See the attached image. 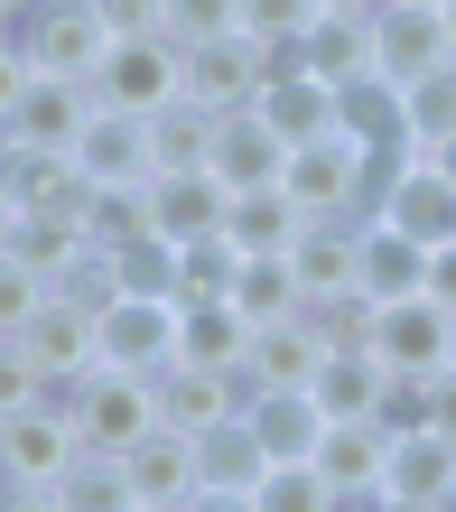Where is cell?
<instances>
[{
  "mask_svg": "<svg viewBox=\"0 0 456 512\" xmlns=\"http://www.w3.org/2000/svg\"><path fill=\"white\" fill-rule=\"evenodd\" d=\"M429 429H447V438H456V364H438V373H429Z\"/></svg>",
  "mask_w": 456,
  "mask_h": 512,
  "instance_id": "ee69618b",
  "label": "cell"
},
{
  "mask_svg": "<svg viewBox=\"0 0 456 512\" xmlns=\"http://www.w3.org/2000/svg\"><path fill=\"white\" fill-rule=\"evenodd\" d=\"M10 28H19V19H10V10H0V38H10Z\"/></svg>",
  "mask_w": 456,
  "mask_h": 512,
  "instance_id": "681fc988",
  "label": "cell"
},
{
  "mask_svg": "<svg viewBox=\"0 0 456 512\" xmlns=\"http://www.w3.org/2000/svg\"><path fill=\"white\" fill-rule=\"evenodd\" d=\"M205 168H215L233 196H242V187H280V177H289V140L242 103V112H224V122H215V159H205Z\"/></svg>",
  "mask_w": 456,
  "mask_h": 512,
  "instance_id": "44dd1931",
  "label": "cell"
},
{
  "mask_svg": "<svg viewBox=\"0 0 456 512\" xmlns=\"http://www.w3.org/2000/svg\"><path fill=\"white\" fill-rule=\"evenodd\" d=\"M66 410H75L84 447L121 457L131 438H149V429H159V382H149V373H131V364H94L84 382H66Z\"/></svg>",
  "mask_w": 456,
  "mask_h": 512,
  "instance_id": "3957f363",
  "label": "cell"
},
{
  "mask_svg": "<svg viewBox=\"0 0 456 512\" xmlns=\"http://www.w3.org/2000/svg\"><path fill=\"white\" fill-rule=\"evenodd\" d=\"M373 56L391 84H419L456 56V28H447V0H382L373 10Z\"/></svg>",
  "mask_w": 456,
  "mask_h": 512,
  "instance_id": "ba28073f",
  "label": "cell"
},
{
  "mask_svg": "<svg viewBox=\"0 0 456 512\" xmlns=\"http://www.w3.org/2000/svg\"><path fill=\"white\" fill-rule=\"evenodd\" d=\"M261 475H270V447H261V429H252L242 410L224 419V429L196 438V503H205V512H252Z\"/></svg>",
  "mask_w": 456,
  "mask_h": 512,
  "instance_id": "30bf717a",
  "label": "cell"
},
{
  "mask_svg": "<svg viewBox=\"0 0 456 512\" xmlns=\"http://www.w3.org/2000/svg\"><path fill=\"white\" fill-rule=\"evenodd\" d=\"M326 354H336V345L317 336V317H308V308H289V317H270V326H252V382H261V391H270V382H289V391H308Z\"/></svg>",
  "mask_w": 456,
  "mask_h": 512,
  "instance_id": "cb8c5ba5",
  "label": "cell"
},
{
  "mask_svg": "<svg viewBox=\"0 0 456 512\" xmlns=\"http://www.w3.org/2000/svg\"><path fill=\"white\" fill-rule=\"evenodd\" d=\"M298 224H308V205H298L289 187H242L233 215H224V243L233 252H289Z\"/></svg>",
  "mask_w": 456,
  "mask_h": 512,
  "instance_id": "f1b7e54d",
  "label": "cell"
},
{
  "mask_svg": "<svg viewBox=\"0 0 456 512\" xmlns=\"http://www.w3.org/2000/svg\"><path fill=\"white\" fill-rule=\"evenodd\" d=\"M456 503V438L447 429H401L382 466V512H447Z\"/></svg>",
  "mask_w": 456,
  "mask_h": 512,
  "instance_id": "4fadbf2b",
  "label": "cell"
},
{
  "mask_svg": "<svg viewBox=\"0 0 456 512\" xmlns=\"http://www.w3.org/2000/svg\"><path fill=\"white\" fill-rule=\"evenodd\" d=\"M252 512H336V485L317 475V457H270Z\"/></svg>",
  "mask_w": 456,
  "mask_h": 512,
  "instance_id": "836d02e7",
  "label": "cell"
},
{
  "mask_svg": "<svg viewBox=\"0 0 456 512\" xmlns=\"http://www.w3.org/2000/svg\"><path fill=\"white\" fill-rule=\"evenodd\" d=\"M280 187L308 205V215H373V196H382V149L354 140V131L336 122V131H317V140L289 149V177H280Z\"/></svg>",
  "mask_w": 456,
  "mask_h": 512,
  "instance_id": "7a4b0ae2",
  "label": "cell"
},
{
  "mask_svg": "<svg viewBox=\"0 0 456 512\" xmlns=\"http://www.w3.org/2000/svg\"><path fill=\"white\" fill-rule=\"evenodd\" d=\"M382 466H391V429L382 419H326L317 475L336 485V503H382Z\"/></svg>",
  "mask_w": 456,
  "mask_h": 512,
  "instance_id": "d6986e66",
  "label": "cell"
},
{
  "mask_svg": "<svg viewBox=\"0 0 456 512\" xmlns=\"http://www.w3.org/2000/svg\"><path fill=\"white\" fill-rule=\"evenodd\" d=\"M94 94L121 103V112H168L187 94V47H177L168 28H121L112 56L94 66Z\"/></svg>",
  "mask_w": 456,
  "mask_h": 512,
  "instance_id": "277c9868",
  "label": "cell"
},
{
  "mask_svg": "<svg viewBox=\"0 0 456 512\" xmlns=\"http://www.w3.org/2000/svg\"><path fill=\"white\" fill-rule=\"evenodd\" d=\"M121 485H131V512H177V503H196V438L187 429H149L121 447Z\"/></svg>",
  "mask_w": 456,
  "mask_h": 512,
  "instance_id": "2e32d148",
  "label": "cell"
},
{
  "mask_svg": "<svg viewBox=\"0 0 456 512\" xmlns=\"http://www.w3.org/2000/svg\"><path fill=\"white\" fill-rule=\"evenodd\" d=\"M84 457V429H75V410H66V391H38L28 410H0V503H28L38 512V494L56 485Z\"/></svg>",
  "mask_w": 456,
  "mask_h": 512,
  "instance_id": "6da1fadb",
  "label": "cell"
},
{
  "mask_svg": "<svg viewBox=\"0 0 456 512\" xmlns=\"http://www.w3.org/2000/svg\"><path fill=\"white\" fill-rule=\"evenodd\" d=\"M94 326H103V364H131V373L177 364V298H140V289H121Z\"/></svg>",
  "mask_w": 456,
  "mask_h": 512,
  "instance_id": "ac0fdd59",
  "label": "cell"
},
{
  "mask_svg": "<svg viewBox=\"0 0 456 512\" xmlns=\"http://www.w3.org/2000/svg\"><path fill=\"white\" fill-rule=\"evenodd\" d=\"M317 19V0H242V28H252L261 47H298Z\"/></svg>",
  "mask_w": 456,
  "mask_h": 512,
  "instance_id": "ab89813d",
  "label": "cell"
},
{
  "mask_svg": "<svg viewBox=\"0 0 456 512\" xmlns=\"http://www.w3.org/2000/svg\"><path fill=\"white\" fill-rule=\"evenodd\" d=\"M84 233L94 243H140L149 233V187H84Z\"/></svg>",
  "mask_w": 456,
  "mask_h": 512,
  "instance_id": "d590c367",
  "label": "cell"
},
{
  "mask_svg": "<svg viewBox=\"0 0 456 512\" xmlns=\"http://www.w3.org/2000/svg\"><path fill=\"white\" fill-rule=\"evenodd\" d=\"M224 215H233V187L215 168H159L149 177V233L159 243H224Z\"/></svg>",
  "mask_w": 456,
  "mask_h": 512,
  "instance_id": "9c48e42d",
  "label": "cell"
},
{
  "mask_svg": "<svg viewBox=\"0 0 456 512\" xmlns=\"http://www.w3.org/2000/svg\"><path fill=\"white\" fill-rule=\"evenodd\" d=\"M177 354L187 364H252V317L233 298H177Z\"/></svg>",
  "mask_w": 456,
  "mask_h": 512,
  "instance_id": "d4e9b609",
  "label": "cell"
},
{
  "mask_svg": "<svg viewBox=\"0 0 456 512\" xmlns=\"http://www.w3.org/2000/svg\"><path fill=\"white\" fill-rule=\"evenodd\" d=\"M0 10H10V19H28V10H38V0H0Z\"/></svg>",
  "mask_w": 456,
  "mask_h": 512,
  "instance_id": "c3c4849f",
  "label": "cell"
},
{
  "mask_svg": "<svg viewBox=\"0 0 456 512\" xmlns=\"http://www.w3.org/2000/svg\"><path fill=\"white\" fill-rule=\"evenodd\" d=\"M75 168H84V187H149V177H159V140H149V112L94 103V122H84V140H75Z\"/></svg>",
  "mask_w": 456,
  "mask_h": 512,
  "instance_id": "8fae6325",
  "label": "cell"
},
{
  "mask_svg": "<svg viewBox=\"0 0 456 512\" xmlns=\"http://www.w3.org/2000/svg\"><path fill=\"white\" fill-rule=\"evenodd\" d=\"M19 345H28V364H38L56 391L84 382V373L103 364V326H94V308H75V298H56V289H47V308L19 326Z\"/></svg>",
  "mask_w": 456,
  "mask_h": 512,
  "instance_id": "e0dca14e",
  "label": "cell"
},
{
  "mask_svg": "<svg viewBox=\"0 0 456 512\" xmlns=\"http://www.w3.org/2000/svg\"><path fill=\"white\" fill-rule=\"evenodd\" d=\"M289 261H298V280H308V298L317 289H363V215H308Z\"/></svg>",
  "mask_w": 456,
  "mask_h": 512,
  "instance_id": "603a6c76",
  "label": "cell"
},
{
  "mask_svg": "<svg viewBox=\"0 0 456 512\" xmlns=\"http://www.w3.org/2000/svg\"><path fill=\"white\" fill-rule=\"evenodd\" d=\"M382 382H391L382 354H373V345H345V354H326V364H317L308 391H317V410H326V419H373Z\"/></svg>",
  "mask_w": 456,
  "mask_h": 512,
  "instance_id": "f546056e",
  "label": "cell"
},
{
  "mask_svg": "<svg viewBox=\"0 0 456 512\" xmlns=\"http://www.w3.org/2000/svg\"><path fill=\"white\" fill-rule=\"evenodd\" d=\"M159 382V419L168 429H187V438H205V429H224L233 410H252V364H187V354H177V364H159L149 373Z\"/></svg>",
  "mask_w": 456,
  "mask_h": 512,
  "instance_id": "8992f818",
  "label": "cell"
},
{
  "mask_svg": "<svg viewBox=\"0 0 456 512\" xmlns=\"http://www.w3.org/2000/svg\"><path fill=\"white\" fill-rule=\"evenodd\" d=\"M215 122H224V112H205V103H187V94H177L168 112H149L159 168H205V159H215Z\"/></svg>",
  "mask_w": 456,
  "mask_h": 512,
  "instance_id": "1f68e13d",
  "label": "cell"
},
{
  "mask_svg": "<svg viewBox=\"0 0 456 512\" xmlns=\"http://www.w3.org/2000/svg\"><path fill=\"white\" fill-rule=\"evenodd\" d=\"M112 261H121V289H140V298H177V243L140 233V243H112Z\"/></svg>",
  "mask_w": 456,
  "mask_h": 512,
  "instance_id": "8d00e7d4",
  "label": "cell"
},
{
  "mask_svg": "<svg viewBox=\"0 0 456 512\" xmlns=\"http://www.w3.org/2000/svg\"><path fill=\"white\" fill-rule=\"evenodd\" d=\"M447 28H456V0H447Z\"/></svg>",
  "mask_w": 456,
  "mask_h": 512,
  "instance_id": "f907efd6",
  "label": "cell"
},
{
  "mask_svg": "<svg viewBox=\"0 0 456 512\" xmlns=\"http://www.w3.org/2000/svg\"><path fill=\"white\" fill-rule=\"evenodd\" d=\"M261 122L270 131H280L289 149L298 140H317V131H336V84H326V75H308V66H298V56H280V66H270V84H261Z\"/></svg>",
  "mask_w": 456,
  "mask_h": 512,
  "instance_id": "7402d4cb",
  "label": "cell"
},
{
  "mask_svg": "<svg viewBox=\"0 0 456 512\" xmlns=\"http://www.w3.org/2000/svg\"><path fill=\"white\" fill-rule=\"evenodd\" d=\"M261 429L270 457H317V438H326V410H317V391H289V382H270L252 391V410H242Z\"/></svg>",
  "mask_w": 456,
  "mask_h": 512,
  "instance_id": "83f0119b",
  "label": "cell"
},
{
  "mask_svg": "<svg viewBox=\"0 0 456 512\" xmlns=\"http://www.w3.org/2000/svg\"><path fill=\"white\" fill-rule=\"evenodd\" d=\"M47 289H56L47 270H28L19 252H0V336H19V326L47 308Z\"/></svg>",
  "mask_w": 456,
  "mask_h": 512,
  "instance_id": "74e56055",
  "label": "cell"
},
{
  "mask_svg": "<svg viewBox=\"0 0 456 512\" xmlns=\"http://www.w3.org/2000/svg\"><path fill=\"white\" fill-rule=\"evenodd\" d=\"M308 75H326L345 94V84H363V75H382V56H373V10H317L308 19V38L289 47Z\"/></svg>",
  "mask_w": 456,
  "mask_h": 512,
  "instance_id": "ffe728a7",
  "label": "cell"
},
{
  "mask_svg": "<svg viewBox=\"0 0 456 512\" xmlns=\"http://www.w3.org/2000/svg\"><path fill=\"white\" fill-rule=\"evenodd\" d=\"M429 159H438V168H447V177H456V140H438V149H429Z\"/></svg>",
  "mask_w": 456,
  "mask_h": 512,
  "instance_id": "bcb514c9",
  "label": "cell"
},
{
  "mask_svg": "<svg viewBox=\"0 0 456 512\" xmlns=\"http://www.w3.org/2000/svg\"><path fill=\"white\" fill-rule=\"evenodd\" d=\"M159 28L177 47H196V38H224V28H242V0H168Z\"/></svg>",
  "mask_w": 456,
  "mask_h": 512,
  "instance_id": "f35d334b",
  "label": "cell"
},
{
  "mask_svg": "<svg viewBox=\"0 0 456 512\" xmlns=\"http://www.w3.org/2000/svg\"><path fill=\"white\" fill-rule=\"evenodd\" d=\"M373 419H382L391 438H401V429H429V373H401V364H391V382H382Z\"/></svg>",
  "mask_w": 456,
  "mask_h": 512,
  "instance_id": "60d3db41",
  "label": "cell"
},
{
  "mask_svg": "<svg viewBox=\"0 0 456 512\" xmlns=\"http://www.w3.org/2000/svg\"><path fill=\"white\" fill-rule=\"evenodd\" d=\"M401 122H410V140L419 149H438V140H456V56L438 75H419V84H401Z\"/></svg>",
  "mask_w": 456,
  "mask_h": 512,
  "instance_id": "e575fe53",
  "label": "cell"
},
{
  "mask_svg": "<svg viewBox=\"0 0 456 512\" xmlns=\"http://www.w3.org/2000/svg\"><path fill=\"white\" fill-rule=\"evenodd\" d=\"M38 391H56V382L28 364V345H19V336H0V410H28Z\"/></svg>",
  "mask_w": 456,
  "mask_h": 512,
  "instance_id": "b9f144b4",
  "label": "cell"
},
{
  "mask_svg": "<svg viewBox=\"0 0 456 512\" xmlns=\"http://www.w3.org/2000/svg\"><path fill=\"white\" fill-rule=\"evenodd\" d=\"M19 38H28V56H38L47 75H84V84H94V66L112 56L121 28L94 10V0H38V10L19 19Z\"/></svg>",
  "mask_w": 456,
  "mask_h": 512,
  "instance_id": "52a82bcc",
  "label": "cell"
},
{
  "mask_svg": "<svg viewBox=\"0 0 456 512\" xmlns=\"http://www.w3.org/2000/svg\"><path fill=\"white\" fill-rule=\"evenodd\" d=\"M373 354L382 364H401V373H438L456 364V308L447 298H382V326H373Z\"/></svg>",
  "mask_w": 456,
  "mask_h": 512,
  "instance_id": "9a60e30c",
  "label": "cell"
},
{
  "mask_svg": "<svg viewBox=\"0 0 456 512\" xmlns=\"http://www.w3.org/2000/svg\"><path fill=\"white\" fill-rule=\"evenodd\" d=\"M28 75H38V56H28V38L10 28V38H0V122H10V112H19V94H28Z\"/></svg>",
  "mask_w": 456,
  "mask_h": 512,
  "instance_id": "7bdbcfd3",
  "label": "cell"
},
{
  "mask_svg": "<svg viewBox=\"0 0 456 512\" xmlns=\"http://www.w3.org/2000/svg\"><path fill=\"white\" fill-rule=\"evenodd\" d=\"M317 10H382V0H317Z\"/></svg>",
  "mask_w": 456,
  "mask_h": 512,
  "instance_id": "7dc6e473",
  "label": "cell"
},
{
  "mask_svg": "<svg viewBox=\"0 0 456 512\" xmlns=\"http://www.w3.org/2000/svg\"><path fill=\"white\" fill-rule=\"evenodd\" d=\"M289 47H261L252 28H224V38H196L187 47V103L205 112H242V103H261V84L270 66H280Z\"/></svg>",
  "mask_w": 456,
  "mask_h": 512,
  "instance_id": "5b68a950",
  "label": "cell"
},
{
  "mask_svg": "<svg viewBox=\"0 0 456 512\" xmlns=\"http://www.w3.org/2000/svg\"><path fill=\"white\" fill-rule=\"evenodd\" d=\"M94 84H84V75H28V94H19V112H10V122H0V140H19V149H75L84 140V122H94Z\"/></svg>",
  "mask_w": 456,
  "mask_h": 512,
  "instance_id": "5bb4252c",
  "label": "cell"
},
{
  "mask_svg": "<svg viewBox=\"0 0 456 512\" xmlns=\"http://www.w3.org/2000/svg\"><path fill=\"white\" fill-rule=\"evenodd\" d=\"M224 298H233L252 326H270V317L308 308V280H298L289 252H233V289H224Z\"/></svg>",
  "mask_w": 456,
  "mask_h": 512,
  "instance_id": "4316f807",
  "label": "cell"
},
{
  "mask_svg": "<svg viewBox=\"0 0 456 512\" xmlns=\"http://www.w3.org/2000/svg\"><path fill=\"white\" fill-rule=\"evenodd\" d=\"M373 215H382V224H401V233H419V243H447V233H456V177L429 159V149H410V159H391V168H382Z\"/></svg>",
  "mask_w": 456,
  "mask_h": 512,
  "instance_id": "7c38bea8",
  "label": "cell"
},
{
  "mask_svg": "<svg viewBox=\"0 0 456 512\" xmlns=\"http://www.w3.org/2000/svg\"><path fill=\"white\" fill-rule=\"evenodd\" d=\"M363 289L373 298H419L429 289V243L382 224V215H363Z\"/></svg>",
  "mask_w": 456,
  "mask_h": 512,
  "instance_id": "484cf974",
  "label": "cell"
},
{
  "mask_svg": "<svg viewBox=\"0 0 456 512\" xmlns=\"http://www.w3.org/2000/svg\"><path fill=\"white\" fill-rule=\"evenodd\" d=\"M38 512H131V485H121V457H103V447H84V457L56 475V485L38 494Z\"/></svg>",
  "mask_w": 456,
  "mask_h": 512,
  "instance_id": "4dcf8cb0",
  "label": "cell"
},
{
  "mask_svg": "<svg viewBox=\"0 0 456 512\" xmlns=\"http://www.w3.org/2000/svg\"><path fill=\"white\" fill-rule=\"evenodd\" d=\"M84 243H94V233H84V215H66V205H56V215H19V233H10L0 252H19L28 270H47V280H56V270H66Z\"/></svg>",
  "mask_w": 456,
  "mask_h": 512,
  "instance_id": "d6a6232c",
  "label": "cell"
},
{
  "mask_svg": "<svg viewBox=\"0 0 456 512\" xmlns=\"http://www.w3.org/2000/svg\"><path fill=\"white\" fill-rule=\"evenodd\" d=\"M429 298H447V308H456V233H447V243H429Z\"/></svg>",
  "mask_w": 456,
  "mask_h": 512,
  "instance_id": "f6af8a7d",
  "label": "cell"
}]
</instances>
